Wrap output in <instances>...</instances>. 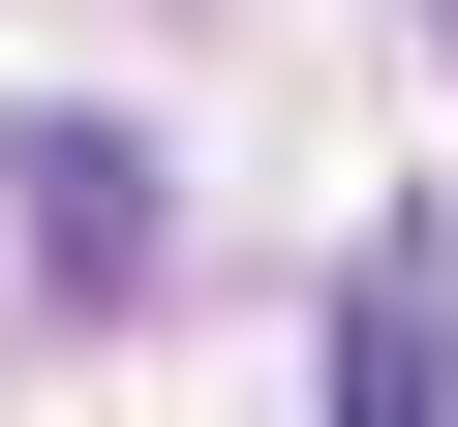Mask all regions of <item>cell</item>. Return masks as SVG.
Returning <instances> with one entry per match:
<instances>
[{
  "label": "cell",
  "instance_id": "obj_1",
  "mask_svg": "<svg viewBox=\"0 0 458 427\" xmlns=\"http://www.w3.org/2000/svg\"><path fill=\"white\" fill-rule=\"evenodd\" d=\"M336 427H458V245L428 214H367V275H336Z\"/></svg>",
  "mask_w": 458,
  "mask_h": 427
},
{
  "label": "cell",
  "instance_id": "obj_2",
  "mask_svg": "<svg viewBox=\"0 0 458 427\" xmlns=\"http://www.w3.org/2000/svg\"><path fill=\"white\" fill-rule=\"evenodd\" d=\"M31 275H62V306L153 275V153H123V122H31Z\"/></svg>",
  "mask_w": 458,
  "mask_h": 427
}]
</instances>
